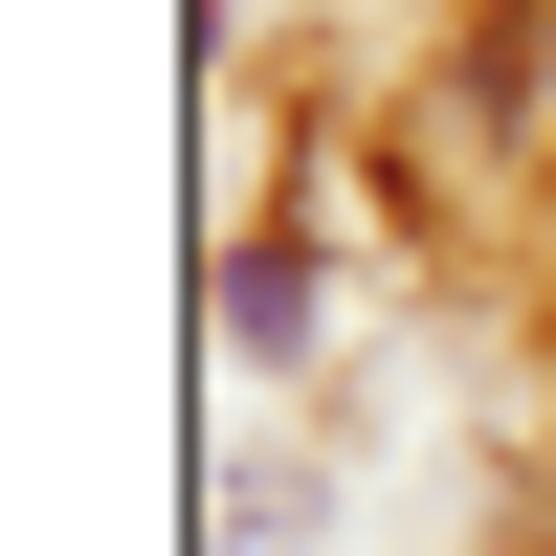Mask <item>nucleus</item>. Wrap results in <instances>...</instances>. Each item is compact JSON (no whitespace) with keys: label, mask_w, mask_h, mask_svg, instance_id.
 Listing matches in <instances>:
<instances>
[{"label":"nucleus","mask_w":556,"mask_h":556,"mask_svg":"<svg viewBox=\"0 0 556 556\" xmlns=\"http://www.w3.org/2000/svg\"><path fill=\"white\" fill-rule=\"evenodd\" d=\"M534 89H556V0H490V45H468V112H490V134H534Z\"/></svg>","instance_id":"1"}]
</instances>
